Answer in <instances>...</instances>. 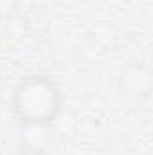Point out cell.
Segmentation results:
<instances>
[{
  "label": "cell",
  "mask_w": 153,
  "mask_h": 155,
  "mask_svg": "<svg viewBox=\"0 0 153 155\" xmlns=\"http://www.w3.org/2000/svg\"><path fill=\"white\" fill-rule=\"evenodd\" d=\"M60 85L47 74L20 78L11 92V114L16 124H54L61 112Z\"/></svg>",
  "instance_id": "6da1fadb"
},
{
  "label": "cell",
  "mask_w": 153,
  "mask_h": 155,
  "mask_svg": "<svg viewBox=\"0 0 153 155\" xmlns=\"http://www.w3.org/2000/svg\"><path fill=\"white\" fill-rule=\"evenodd\" d=\"M119 94L133 103L146 101L153 92V71L144 61H128L117 74Z\"/></svg>",
  "instance_id": "7a4b0ae2"
},
{
  "label": "cell",
  "mask_w": 153,
  "mask_h": 155,
  "mask_svg": "<svg viewBox=\"0 0 153 155\" xmlns=\"http://www.w3.org/2000/svg\"><path fill=\"white\" fill-rule=\"evenodd\" d=\"M18 143L22 148L49 152L54 143V124H20Z\"/></svg>",
  "instance_id": "3957f363"
},
{
  "label": "cell",
  "mask_w": 153,
  "mask_h": 155,
  "mask_svg": "<svg viewBox=\"0 0 153 155\" xmlns=\"http://www.w3.org/2000/svg\"><path fill=\"white\" fill-rule=\"evenodd\" d=\"M20 11V0H0V24L11 22Z\"/></svg>",
  "instance_id": "277c9868"
},
{
  "label": "cell",
  "mask_w": 153,
  "mask_h": 155,
  "mask_svg": "<svg viewBox=\"0 0 153 155\" xmlns=\"http://www.w3.org/2000/svg\"><path fill=\"white\" fill-rule=\"evenodd\" d=\"M16 155H49V152H41V150H31V148H22L18 146Z\"/></svg>",
  "instance_id": "5b68a950"
}]
</instances>
